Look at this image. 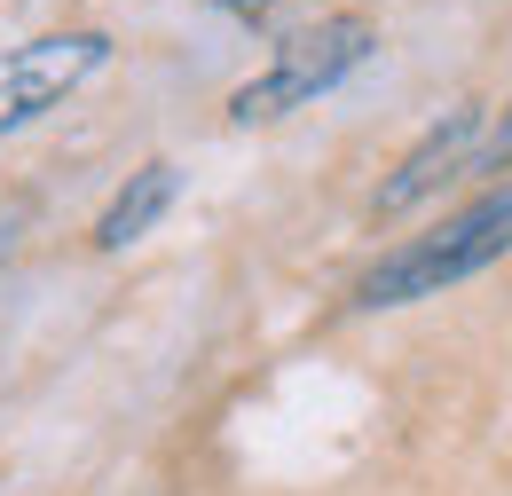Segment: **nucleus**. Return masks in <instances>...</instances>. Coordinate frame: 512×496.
Returning <instances> with one entry per match:
<instances>
[{"mask_svg":"<svg viewBox=\"0 0 512 496\" xmlns=\"http://www.w3.org/2000/svg\"><path fill=\"white\" fill-rule=\"evenodd\" d=\"M505 252H512V182H497V189H481L473 205H457L449 221H434L426 237L394 245L379 268L355 284V300H363V308H410V300H434L449 284L497 268Z\"/></svg>","mask_w":512,"mask_h":496,"instance_id":"obj_1","label":"nucleus"},{"mask_svg":"<svg viewBox=\"0 0 512 496\" xmlns=\"http://www.w3.org/2000/svg\"><path fill=\"white\" fill-rule=\"evenodd\" d=\"M379 56V24L371 16H316L308 32H292L268 71H253L237 95H229V119L237 126H276L292 111H308L316 95H331L339 79H355L363 63Z\"/></svg>","mask_w":512,"mask_h":496,"instance_id":"obj_2","label":"nucleus"},{"mask_svg":"<svg viewBox=\"0 0 512 496\" xmlns=\"http://www.w3.org/2000/svg\"><path fill=\"white\" fill-rule=\"evenodd\" d=\"M103 63H111V40H103V32H48V40H24L16 56H0V134L48 119Z\"/></svg>","mask_w":512,"mask_h":496,"instance_id":"obj_3","label":"nucleus"},{"mask_svg":"<svg viewBox=\"0 0 512 496\" xmlns=\"http://www.w3.org/2000/svg\"><path fill=\"white\" fill-rule=\"evenodd\" d=\"M481 126H489V111H481V103H457V111H442V119H434L426 134H418V142H410V150H402V166H394V174L379 182L371 213H379V221H394V213L426 205V197H434L449 174H465V158H473Z\"/></svg>","mask_w":512,"mask_h":496,"instance_id":"obj_4","label":"nucleus"},{"mask_svg":"<svg viewBox=\"0 0 512 496\" xmlns=\"http://www.w3.org/2000/svg\"><path fill=\"white\" fill-rule=\"evenodd\" d=\"M174 197H182V174L166 166V158H150V166H134L127 182H119V197L103 205V221H95V245L103 252H127L142 245L166 213H174Z\"/></svg>","mask_w":512,"mask_h":496,"instance_id":"obj_5","label":"nucleus"},{"mask_svg":"<svg viewBox=\"0 0 512 496\" xmlns=\"http://www.w3.org/2000/svg\"><path fill=\"white\" fill-rule=\"evenodd\" d=\"M465 174H512V103H505V119L489 126L481 142H473V158H465Z\"/></svg>","mask_w":512,"mask_h":496,"instance_id":"obj_6","label":"nucleus"}]
</instances>
